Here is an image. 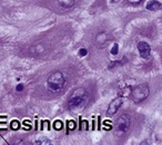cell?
I'll return each mask as SVG.
<instances>
[{
	"mask_svg": "<svg viewBox=\"0 0 162 145\" xmlns=\"http://www.w3.org/2000/svg\"><path fill=\"white\" fill-rule=\"evenodd\" d=\"M88 101V93L83 87H79L76 91H73L71 96L69 97L68 101V107L72 112H77L83 108Z\"/></svg>",
	"mask_w": 162,
	"mask_h": 145,
	"instance_id": "cell-1",
	"label": "cell"
},
{
	"mask_svg": "<svg viewBox=\"0 0 162 145\" xmlns=\"http://www.w3.org/2000/svg\"><path fill=\"white\" fill-rule=\"evenodd\" d=\"M66 84L65 76L61 72H51L47 78V88L51 93H60Z\"/></svg>",
	"mask_w": 162,
	"mask_h": 145,
	"instance_id": "cell-2",
	"label": "cell"
},
{
	"mask_svg": "<svg viewBox=\"0 0 162 145\" xmlns=\"http://www.w3.org/2000/svg\"><path fill=\"white\" fill-rule=\"evenodd\" d=\"M131 125V117L128 114H122L118 117V120L115 121V134L117 136L123 135L124 133H127L129 127Z\"/></svg>",
	"mask_w": 162,
	"mask_h": 145,
	"instance_id": "cell-3",
	"label": "cell"
},
{
	"mask_svg": "<svg viewBox=\"0 0 162 145\" xmlns=\"http://www.w3.org/2000/svg\"><path fill=\"white\" fill-rule=\"evenodd\" d=\"M149 93H150V89H149V86L146 85V84H140L138 86H135L131 91V97L134 102L137 103H140V102L144 101L147 97L149 96Z\"/></svg>",
	"mask_w": 162,
	"mask_h": 145,
	"instance_id": "cell-4",
	"label": "cell"
},
{
	"mask_svg": "<svg viewBox=\"0 0 162 145\" xmlns=\"http://www.w3.org/2000/svg\"><path fill=\"white\" fill-rule=\"evenodd\" d=\"M122 104H123V98H122V97H118V98L113 99V101L109 104V106H108L107 114H108L109 116L115 115V113L119 111L120 107L122 106Z\"/></svg>",
	"mask_w": 162,
	"mask_h": 145,
	"instance_id": "cell-5",
	"label": "cell"
},
{
	"mask_svg": "<svg viewBox=\"0 0 162 145\" xmlns=\"http://www.w3.org/2000/svg\"><path fill=\"white\" fill-rule=\"evenodd\" d=\"M138 49L140 56L143 58H149L150 57V53H151V47L148 43L146 41H140L138 44Z\"/></svg>",
	"mask_w": 162,
	"mask_h": 145,
	"instance_id": "cell-6",
	"label": "cell"
},
{
	"mask_svg": "<svg viewBox=\"0 0 162 145\" xmlns=\"http://www.w3.org/2000/svg\"><path fill=\"white\" fill-rule=\"evenodd\" d=\"M58 4L62 8H71L76 5V0H62V1L60 0L58 1Z\"/></svg>",
	"mask_w": 162,
	"mask_h": 145,
	"instance_id": "cell-7",
	"label": "cell"
},
{
	"mask_svg": "<svg viewBox=\"0 0 162 145\" xmlns=\"http://www.w3.org/2000/svg\"><path fill=\"white\" fill-rule=\"evenodd\" d=\"M160 8H161V2H159V1H149L147 4L148 10H158Z\"/></svg>",
	"mask_w": 162,
	"mask_h": 145,
	"instance_id": "cell-8",
	"label": "cell"
},
{
	"mask_svg": "<svg viewBox=\"0 0 162 145\" xmlns=\"http://www.w3.org/2000/svg\"><path fill=\"white\" fill-rule=\"evenodd\" d=\"M95 40H97V43L102 45V44H105L107 41V34L105 33H100V34H98V36L95 37Z\"/></svg>",
	"mask_w": 162,
	"mask_h": 145,
	"instance_id": "cell-9",
	"label": "cell"
},
{
	"mask_svg": "<svg viewBox=\"0 0 162 145\" xmlns=\"http://www.w3.org/2000/svg\"><path fill=\"white\" fill-rule=\"evenodd\" d=\"M118 51H119V46L115 44V45H113L112 49H111V54L112 55H118Z\"/></svg>",
	"mask_w": 162,
	"mask_h": 145,
	"instance_id": "cell-10",
	"label": "cell"
},
{
	"mask_svg": "<svg viewBox=\"0 0 162 145\" xmlns=\"http://www.w3.org/2000/svg\"><path fill=\"white\" fill-rule=\"evenodd\" d=\"M54 128L56 130H61L62 128V123L60 121H57L54 123Z\"/></svg>",
	"mask_w": 162,
	"mask_h": 145,
	"instance_id": "cell-11",
	"label": "cell"
},
{
	"mask_svg": "<svg viewBox=\"0 0 162 145\" xmlns=\"http://www.w3.org/2000/svg\"><path fill=\"white\" fill-rule=\"evenodd\" d=\"M87 54H88V50H87V49H85V48L80 49V51H79V55H80V57H85Z\"/></svg>",
	"mask_w": 162,
	"mask_h": 145,
	"instance_id": "cell-12",
	"label": "cell"
},
{
	"mask_svg": "<svg viewBox=\"0 0 162 145\" xmlns=\"http://www.w3.org/2000/svg\"><path fill=\"white\" fill-rule=\"evenodd\" d=\"M11 145H26L24 144V141H21V140H18V141H16V142H14Z\"/></svg>",
	"mask_w": 162,
	"mask_h": 145,
	"instance_id": "cell-13",
	"label": "cell"
},
{
	"mask_svg": "<svg viewBox=\"0 0 162 145\" xmlns=\"http://www.w3.org/2000/svg\"><path fill=\"white\" fill-rule=\"evenodd\" d=\"M11 126H12V128H14V130H17V128H18V127H19V123H18V122H12V124H11Z\"/></svg>",
	"mask_w": 162,
	"mask_h": 145,
	"instance_id": "cell-14",
	"label": "cell"
},
{
	"mask_svg": "<svg viewBox=\"0 0 162 145\" xmlns=\"http://www.w3.org/2000/svg\"><path fill=\"white\" fill-rule=\"evenodd\" d=\"M16 89H17V92H21V91L24 89V85H22V84H19L18 86L16 87Z\"/></svg>",
	"mask_w": 162,
	"mask_h": 145,
	"instance_id": "cell-15",
	"label": "cell"
},
{
	"mask_svg": "<svg viewBox=\"0 0 162 145\" xmlns=\"http://www.w3.org/2000/svg\"><path fill=\"white\" fill-rule=\"evenodd\" d=\"M69 127H70V130H73V128H75V123H73V122L69 123Z\"/></svg>",
	"mask_w": 162,
	"mask_h": 145,
	"instance_id": "cell-16",
	"label": "cell"
},
{
	"mask_svg": "<svg viewBox=\"0 0 162 145\" xmlns=\"http://www.w3.org/2000/svg\"><path fill=\"white\" fill-rule=\"evenodd\" d=\"M140 145H149V143L147 142V141H143V142H142V143H141Z\"/></svg>",
	"mask_w": 162,
	"mask_h": 145,
	"instance_id": "cell-17",
	"label": "cell"
},
{
	"mask_svg": "<svg viewBox=\"0 0 162 145\" xmlns=\"http://www.w3.org/2000/svg\"><path fill=\"white\" fill-rule=\"evenodd\" d=\"M129 2H130V4H139V2H141V1L139 0V1H129Z\"/></svg>",
	"mask_w": 162,
	"mask_h": 145,
	"instance_id": "cell-18",
	"label": "cell"
}]
</instances>
